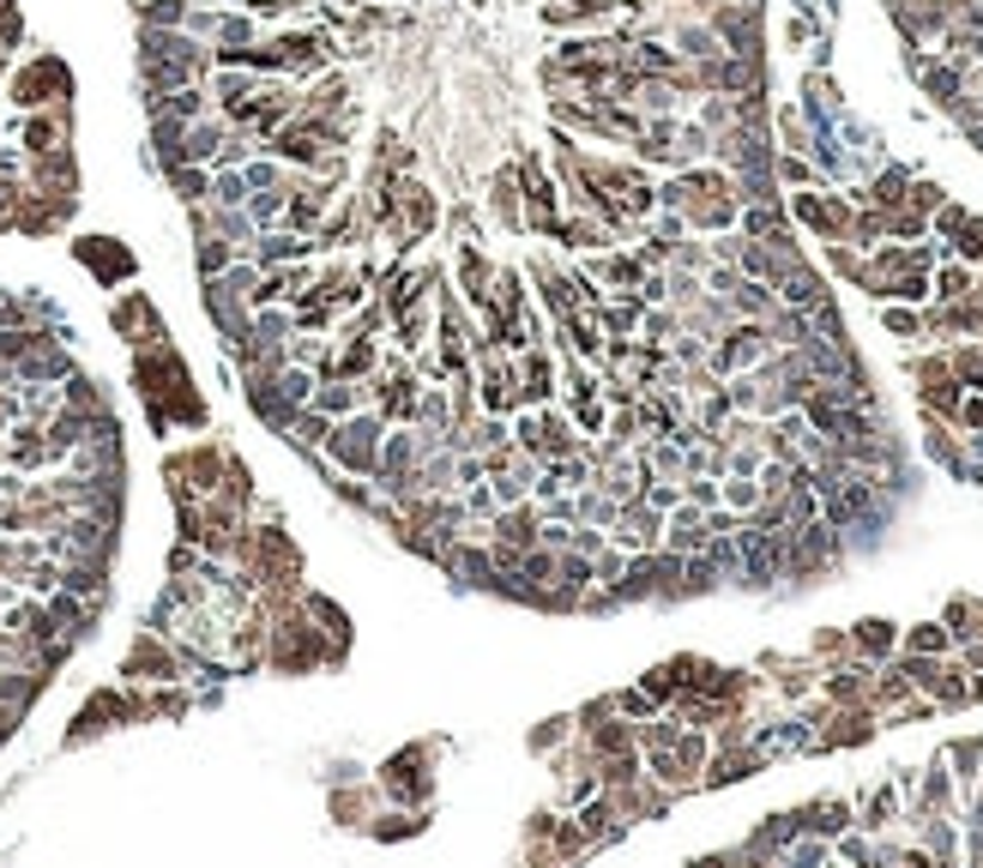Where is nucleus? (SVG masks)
Segmentation results:
<instances>
[{
	"mask_svg": "<svg viewBox=\"0 0 983 868\" xmlns=\"http://www.w3.org/2000/svg\"><path fill=\"white\" fill-rule=\"evenodd\" d=\"M790 211H797L809 229L833 236V241H845V236H851V206H845V199H833V194H814V187H802V194L790 199Z\"/></svg>",
	"mask_w": 983,
	"mask_h": 868,
	"instance_id": "1",
	"label": "nucleus"
},
{
	"mask_svg": "<svg viewBox=\"0 0 983 868\" xmlns=\"http://www.w3.org/2000/svg\"><path fill=\"white\" fill-rule=\"evenodd\" d=\"M43 91H55V97H67V67L61 61H36V67H24L19 79H12V97H19L24 109H36V104H48Z\"/></svg>",
	"mask_w": 983,
	"mask_h": 868,
	"instance_id": "2",
	"label": "nucleus"
},
{
	"mask_svg": "<svg viewBox=\"0 0 983 868\" xmlns=\"http://www.w3.org/2000/svg\"><path fill=\"white\" fill-rule=\"evenodd\" d=\"M905 194H911V175H905V170H887V175H881V182L869 187V199H875L881 211H899V206H905Z\"/></svg>",
	"mask_w": 983,
	"mask_h": 868,
	"instance_id": "3",
	"label": "nucleus"
},
{
	"mask_svg": "<svg viewBox=\"0 0 983 868\" xmlns=\"http://www.w3.org/2000/svg\"><path fill=\"white\" fill-rule=\"evenodd\" d=\"M773 175H778V182H790V187H814V170L797 158V151H790V158H773Z\"/></svg>",
	"mask_w": 983,
	"mask_h": 868,
	"instance_id": "4",
	"label": "nucleus"
},
{
	"mask_svg": "<svg viewBox=\"0 0 983 868\" xmlns=\"http://www.w3.org/2000/svg\"><path fill=\"white\" fill-rule=\"evenodd\" d=\"M495 211H501L507 224H519V175H514V170L495 182Z\"/></svg>",
	"mask_w": 983,
	"mask_h": 868,
	"instance_id": "5",
	"label": "nucleus"
},
{
	"mask_svg": "<svg viewBox=\"0 0 983 868\" xmlns=\"http://www.w3.org/2000/svg\"><path fill=\"white\" fill-rule=\"evenodd\" d=\"M778 133H785V145H790V151H809V127H802V115H797V109L778 115Z\"/></svg>",
	"mask_w": 983,
	"mask_h": 868,
	"instance_id": "6",
	"label": "nucleus"
},
{
	"mask_svg": "<svg viewBox=\"0 0 983 868\" xmlns=\"http://www.w3.org/2000/svg\"><path fill=\"white\" fill-rule=\"evenodd\" d=\"M941 296H948V302L972 296V272H960V265H948V272H941Z\"/></svg>",
	"mask_w": 983,
	"mask_h": 868,
	"instance_id": "7",
	"label": "nucleus"
},
{
	"mask_svg": "<svg viewBox=\"0 0 983 868\" xmlns=\"http://www.w3.org/2000/svg\"><path fill=\"white\" fill-rule=\"evenodd\" d=\"M597 272H604L609 284H640V265L634 260H597Z\"/></svg>",
	"mask_w": 983,
	"mask_h": 868,
	"instance_id": "8",
	"label": "nucleus"
},
{
	"mask_svg": "<svg viewBox=\"0 0 983 868\" xmlns=\"http://www.w3.org/2000/svg\"><path fill=\"white\" fill-rule=\"evenodd\" d=\"M857 645H863V651H887V645H893L887 621H863V628H857Z\"/></svg>",
	"mask_w": 983,
	"mask_h": 868,
	"instance_id": "9",
	"label": "nucleus"
},
{
	"mask_svg": "<svg viewBox=\"0 0 983 868\" xmlns=\"http://www.w3.org/2000/svg\"><path fill=\"white\" fill-rule=\"evenodd\" d=\"M145 19H151V24H182V19H187V7H182V0H151Z\"/></svg>",
	"mask_w": 983,
	"mask_h": 868,
	"instance_id": "10",
	"label": "nucleus"
},
{
	"mask_svg": "<svg viewBox=\"0 0 983 868\" xmlns=\"http://www.w3.org/2000/svg\"><path fill=\"white\" fill-rule=\"evenodd\" d=\"M887 332H899V338H911V332H923V321H917L911 308H887Z\"/></svg>",
	"mask_w": 983,
	"mask_h": 868,
	"instance_id": "11",
	"label": "nucleus"
},
{
	"mask_svg": "<svg viewBox=\"0 0 983 868\" xmlns=\"http://www.w3.org/2000/svg\"><path fill=\"white\" fill-rule=\"evenodd\" d=\"M941 645H948V640H941V628H917L911 633V651H941Z\"/></svg>",
	"mask_w": 983,
	"mask_h": 868,
	"instance_id": "12",
	"label": "nucleus"
},
{
	"mask_svg": "<svg viewBox=\"0 0 983 868\" xmlns=\"http://www.w3.org/2000/svg\"><path fill=\"white\" fill-rule=\"evenodd\" d=\"M965 416H972V423H983V399H977V404H972V411H965Z\"/></svg>",
	"mask_w": 983,
	"mask_h": 868,
	"instance_id": "13",
	"label": "nucleus"
}]
</instances>
